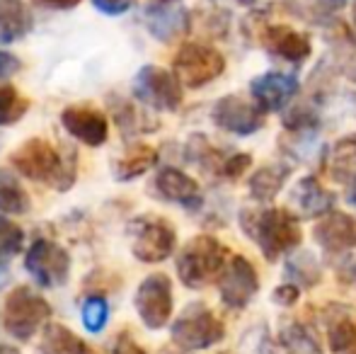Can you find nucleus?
<instances>
[{
  "label": "nucleus",
  "mask_w": 356,
  "mask_h": 354,
  "mask_svg": "<svg viewBox=\"0 0 356 354\" xmlns=\"http://www.w3.org/2000/svg\"><path fill=\"white\" fill-rule=\"evenodd\" d=\"M330 172L334 179H356V138H344L334 146L330 156Z\"/></svg>",
  "instance_id": "29"
},
{
  "label": "nucleus",
  "mask_w": 356,
  "mask_h": 354,
  "mask_svg": "<svg viewBox=\"0 0 356 354\" xmlns=\"http://www.w3.org/2000/svg\"><path fill=\"white\" fill-rule=\"evenodd\" d=\"M155 189H158L160 199L179 204V207L189 209V211H197L204 204L197 179L189 177L187 172L177 170V168H160L158 175H155Z\"/></svg>",
  "instance_id": "15"
},
{
  "label": "nucleus",
  "mask_w": 356,
  "mask_h": 354,
  "mask_svg": "<svg viewBox=\"0 0 356 354\" xmlns=\"http://www.w3.org/2000/svg\"><path fill=\"white\" fill-rule=\"evenodd\" d=\"M155 163H158V151L145 143H138V146H131L122 158L117 161V168H114V175L122 182H129V179L141 177L143 172L153 170Z\"/></svg>",
  "instance_id": "23"
},
{
  "label": "nucleus",
  "mask_w": 356,
  "mask_h": 354,
  "mask_svg": "<svg viewBox=\"0 0 356 354\" xmlns=\"http://www.w3.org/2000/svg\"><path fill=\"white\" fill-rule=\"evenodd\" d=\"M225 58L207 44H184L175 56V78L184 88H204L223 73Z\"/></svg>",
  "instance_id": "9"
},
{
  "label": "nucleus",
  "mask_w": 356,
  "mask_h": 354,
  "mask_svg": "<svg viewBox=\"0 0 356 354\" xmlns=\"http://www.w3.org/2000/svg\"><path fill=\"white\" fill-rule=\"evenodd\" d=\"M109 354H145V350L129 335V332H122V335H117V340L112 342Z\"/></svg>",
  "instance_id": "34"
},
{
  "label": "nucleus",
  "mask_w": 356,
  "mask_h": 354,
  "mask_svg": "<svg viewBox=\"0 0 356 354\" xmlns=\"http://www.w3.org/2000/svg\"><path fill=\"white\" fill-rule=\"evenodd\" d=\"M0 146H3V141H0Z\"/></svg>",
  "instance_id": "45"
},
{
  "label": "nucleus",
  "mask_w": 356,
  "mask_h": 354,
  "mask_svg": "<svg viewBox=\"0 0 356 354\" xmlns=\"http://www.w3.org/2000/svg\"><path fill=\"white\" fill-rule=\"evenodd\" d=\"M243 231L259 246L262 255L269 262H277L282 255H289L300 243L298 218L284 209H248L240 214Z\"/></svg>",
  "instance_id": "2"
},
{
  "label": "nucleus",
  "mask_w": 356,
  "mask_h": 354,
  "mask_svg": "<svg viewBox=\"0 0 356 354\" xmlns=\"http://www.w3.org/2000/svg\"><path fill=\"white\" fill-rule=\"evenodd\" d=\"M109 323V303L104 296H88L83 303V325L88 332L97 335Z\"/></svg>",
  "instance_id": "31"
},
{
  "label": "nucleus",
  "mask_w": 356,
  "mask_h": 354,
  "mask_svg": "<svg viewBox=\"0 0 356 354\" xmlns=\"http://www.w3.org/2000/svg\"><path fill=\"white\" fill-rule=\"evenodd\" d=\"M334 197L323 189V184L315 177H305L296 184L293 194H291V207L296 209V214L303 218H315L325 216V214L332 211Z\"/></svg>",
  "instance_id": "18"
},
{
  "label": "nucleus",
  "mask_w": 356,
  "mask_h": 354,
  "mask_svg": "<svg viewBox=\"0 0 356 354\" xmlns=\"http://www.w3.org/2000/svg\"><path fill=\"white\" fill-rule=\"evenodd\" d=\"M0 354H19V350L13 345H0Z\"/></svg>",
  "instance_id": "39"
},
{
  "label": "nucleus",
  "mask_w": 356,
  "mask_h": 354,
  "mask_svg": "<svg viewBox=\"0 0 356 354\" xmlns=\"http://www.w3.org/2000/svg\"><path fill=\"white\" fill-rule=\"evenodd\" d=\"M177 3H179V0H177Z\"/></svg>",
  "instance_id": "46"
},
{
  "label": "nucleus",
  "mask_w": 356,
  "mask_h": 354,
  "mask_svg": "<svg viewBox=\"0 0 356 354\" xmlns=\"http://www.w3.org/2000/svg\"><path fill=\"white\" fill-rule=\"evenodd\" d=\"M24 269L42 289L63 287L71 277V255L49 238H39L24 255Z\"/></svg>",
  "instance_id": "7"
},
{
  "label": "nucleus",
  "mask_w": 356,
  "mask_h": 354,
  "mask_svg": "<svg viewBox=\"0 0 356 354\" xmlns=\"http://www.w3.org/2000/svg\"><path fill=\"white\" fill-rule=\"evenodd\" d=\"M51 313V303L39 291H34L32 287H15L5 296L3 325L10 337L27 342L47 325Z\"/></svg>",
  "instance_id": "4"
},
{
  "label": "nucleus",
  "mask_w": 356,
  "mask_h": 354,
  "mask_svg": "<svg viewBox=\"0 0 356 354\" xmlns=\"http://www.w3.org/2000/svg\"><path fill=\"white\" fill-rule=\"evenodd\" d=\"M32 211V199L17 175L0 168V214L3 216H24Z\"/></svg>",
  "instance_id": "22"
},
{
  "label": "nucleus",
  "mask_w": 356,
  "mask_h": 354,
  "mask_svg": "<svg viewBox=\"0 0 356 354\" xmlns=\"http://www.w3.org/2000/svg\"><path fill=\"white\" fill-rule=\"evenodd\" d=\"M286 279L298 289H310L320 282V265L310 252H298L286 262Z\"/></svg>",
  "instance_id": "26"
},
{
  "label": "nucleus",
  "mask_w": 356,
  "mask_h": 354,
  "mask_svg": "<svg viewBox=\"0 0 356 354\" xmlns=\"http://www.w3.org/2000/svg\"><path fill=\"white\" fill-rule=\"evenodd\" d=\"M145 27L160 42H175L189 29V13L177 0H153L145 8Z\"/></svg>",
  "instance_id": "14"
},
{
  "label": "nucleus",
  "mask_w": 356,
  "mask_h": 354,
  "mask_svg": "<svg viewBox=\"0 0 356 354\" xmlns=\"http://www.w3.org/2000/svg\"><path fill=\"white\" fill-rule=\"evenodd\" d=\"M344 354H356V347H352V350H347V352H344Z\"/></svg>",
  "instance_id": "42"
},
{
  "label": "nucleus",
  "mask_w": 356,
  "mask_h": 354,
  "mask_svg": "<svg viewBox=\"0 0 356 354\" xmlns=\"http://www.w3.org/2000/svg\"><path fill=\"white\" fill-rule=\"evenodd\" d=\"M315 241L327 252H347L356 248V218L347 214H325L315 228Z\"/></svg>",
  "instance_id": "17"
},
{
  "label": "nucleus",
  "mask_w": 356,
  "mask_h": 354,
  "mask_svg": "<svg viewBox=\"0 0 356 354\" xmlns=\"http://www.w3.org/2000/svg\"><path fill=\"white\" fill-rule=\"evenodd\" d=\"M259 289V279L254 272L252 262L243 255H233L225 262L223 272L218 277V291L220 301L233 311H243L245 306H250V301L254 298Z\"/></svg>",
  "instance_id": "11"
},
{
  "label": "nucleus",
  "mask_w": 356,
  "mask_h": 354,
  "mask_svg": "<svg viewBox=\"0 0 356 354\" xmlns=\"http://www.w3.org/2000/svg\"><path fill=\"white\" fill-rule=\"evenodd\" d=\"M354 32H356V13H354Z\"/></svg>",
  "instance_id": "43"
},
{
  "label": "nucleus",
  "mask_w": 356,
  "mask_h": 354,
  "mask_svg": "<svg viewBox=\"0 0 356 354\" xmlns=\"http://www.w3.org/2000/svg\"><path fill=\"white\" fill-rule=\"evenodd\" d=\"M327 342L334 354H344L356 347V323L347 313H337L327 321Z\"/></svg>",
  "instance_id": "27"
},
{
  "label": "nucleus",
  "mask_w": 356,
  "mask_h": 354,
  "mask_svg": "<svg viewBox=\"0 0 356 354\" xmlns=\"http://www.w3.org/2000/svg\"><path fill=\"white\" fill-rule=\"evenodd\" d=\"M136 3H138V0H92L95 8H97L102 15H109V17L129 13V10H131Z\"/></svg>",
  "instance_id": "32"
},
{
  "label": "nucleus",
  "mask_w": 356,
  "mask_h": 354,
  "mask_svg": "<svg viewBox=\"0 0 356 354\" xmlns=\"http://www.w3.org/2000/svg\"><path fill=\"white\" fill-rule=\"evenodd\" d=\"M279 345L284 354H323V347L315 340V335L303 325V323H286L279 332Z\"/></svg>",
  "instance_id": "25"
},
{
  "label": "nucleus",
  "mask_w": 356,
  "mask_h": 354,
  "mask_svg": "<svg viewBox=\"0 0 356 354\" xmlns=\"http://www.w3.org/2000/svg\"><path fill=\"white\" fill-rule=\"evenodd\" d=\"M238 3H250V0H238Z\"/></svg>",
  "instance_id": "44"
},
{
  "label": "nucleus",
  "mask_w": 356,
  "mask_h": 354,
  "mask_svg": "<svg viewBox=\"0 0 356 354\" xmlns=\"http://www.w3.org/2000/svg\"><path fill=\"white\" fill-rule=\"evenodd\" d=\"M19 68H22L19 58L15 56V54L3 51V49H0V81H5V78L15 76V73H17Z\"/></svg>",
  "instance_id": "35"
},
{
  "label": "nucleus",
  "mask_w": 356,
  "mask_h": 354,
  "mask_svg": "<svg viewBox=\"0 0 356 354\" xmlns=\"http://www.w3.org/2000/svg\"><path fill=\"white\" fill-rule=\"evenodd\" d=\"M264 47L272 54L286 58V61L300 63L310 56L313 47H310V39L300 32H293L291 27H284V24H274L264 32Z\"/></svg>",
  "instance_id": "19"
},
{
  "label": "nucleus",
  "mask_w": 356,
  "mask_h": 354,
  "mask_svg": "<svg viewBox=\"0 0 356 354\" xmlns=\"http://www.w3.org/2000/svg\"><path fill=\"white\" fill-rule=\"evenodd\" d=\"M29 99L19 95L17 88L0 86V127H13L27 114Z\"/></svg>",
  "instance_id": "30"
},
{
  "label": "nucleus",
  "mask_w": 356,
  "mask_h": 354,
  "mask_svg": "<svg viewBox=\"0 0 356 354\" xmlns=\"http://www.w3.org/2000/svg\"><path fill=\"white\" fill-rule=\"evenodd\" d=\"M250 163H252V158L250 156H245V153H235V156H230L228 161L223 163L220 170H223L225 177H240L250 168Z\"/></svg>",
  "instance_id": "33"
},
{
  "label": "nucleus",
  "mask_w": 356,
  "mask_h": 354,
  "mask_svg": "<svg viewBox=\"0 0 356 354\" xmlns=\"http://www.w3.org/2000/svg\"><path fill=\"white\" fill-rule=\"evenodd\" d=\"M305 3L315 5V15H327V13H337L339 8H344V0H305Z\"/></svg>",
  "instance_id": "37"
},
{
  "label": "nucleus",
  "mask_w": 356,
  "mask_h": 354,
  "mask_svg": "<svg viewBox=\"0 0 356 354\" xmlns=\"http://www.w3.org/2000/svg\"><path fill=\"white\" fill-rule=\"evenodd\" d=\"M134 306L138 311V318L148 330H163L172 318L175 298H172V282L168 274L155 272L148 274L136 289Z\"/></svg>",
  "instance_id": "8"
},
{
  "label": "nucleus",
  "mask_w": 356,
  "mask_h": 354,
  "mask_svg": "<svg viewBox=\"0 0 356 354\" xmlns=\"http://www.w3.org/2000/svg\"><path fill=\"white\" fill-rule=\"evenodd\" d=\"M61 124L73 138L90 148H99L109 138V122L99 109L88 104H71L61 112Z\"/></svg>",
  "instance_id": "13"
},
{
  "label": "nucleus",
  "mask_w": 356,
  "mask_h": 354,
  "mask_svg": "<svg viewBox=\"0 0 356 354\" xmlns=\"http://www.w3.org/2000/svg\"><path fill=\"white\" fill-rule=\"evenodd\" d=\"M160 354H177V352H172V350H163ZM182 354H184V352H182Z\"/></svg>",
  "instance_id": "41"
},
{
  "label": "nucleus",
  "mask_w": 356,
  "mask_h": 354,
  "mask_svg": "<svg viewBox=\"0 0 356 354\" xmlns=\"http://www.w3.org/2000/svg\"><path fill=\"white\" fill-rule=\"evenodd\" d=\"M349 202L356 207V179H354V184H352V192H349Z\"/></svg>",
  "instance_id": "40"
},
{
  "label": "nucleus",
  "mask_w": 356,
  "mask_h": 354,
  "mask_svg": "<svg viewBox=\"0 0 356 354\" xmlns=\"http://www.w3.org/2000/svg\"><path fill=\"white\" fill-rule=\"evenodd\" d=\"M228 262V250L213 236H197L179 250L177 274L187 289H204L218 282Z\"/></svg>",
  "instance_id": "3"
},
{
  "label": "nucleus",
  "mask_w": 356,
  "mask_h": 354,
  "mask_svg": "<svg viewBox=\"0 0 356 354\" xmlns=\"http://www.w3.org/2000/svg\"><path fill=\"white\" fill-rule=\"evenodd\" d=\"M24 248V231L15 221L0 214V274L8 269L10 260L17 257Z\"/></svg>",
  "instance_id": "28"
},
{
  "label": "nucleus",
  "mask_w": 356,
  "mask_h": 354,
  "mask_svg": "<svg viewBox=\"0 0 356 354\" xmlns=\"http://www.w3.org/2000/svg\"><path fill=\"white\" fill-rule=\"evenodd\" d=\"M298 293H300V289L298 287H293V284H282V287L274 291V301L279 303V306H293L296 301H298Z\"/></svg>",
  "instance_id": "36"
},
{
  "label": "nucleus",
  "mask_w": 356,
  "mask_h": 354,
  "mask_svg": "<svg viewBox=\"0 0 356 354\" xmlns=\"http://www.w3.org/2000/svg\"><path fill=\"white\" fill-rule=\"evenodd\" d=\"M170 335H172V342L179 352H204L223 340L225 325L209 306L189 303L172 323Z\"/></svg>",
  "instance_id": "5"
},
{
  "label": "nucleus",
  "mask_w": 356,
  "mask_h": 354,
  "mask_svg": "<svg viewBox=\"0 0 356 354\" xmlns=\"http://www.w3.org/2000/svg\"><path fill=\"white\" fill-rule=\"evenodd\" d=\"M286 179H289V168L274 163V166L262 168L250 177V192L257 202H272L279 194V189L284 187Z\"/></svg>",
  "instance_id": "24"
},
{
  "label": "nucleus",
  "mask_w": 356,
  "mask_h": 354,
  "mask_svg": "<svg viewBox=\"0 0 356 354\" xmlns=\"http://www.w3.org/2000/svg\"><path fill=\"white\" fill-rule=\"evenodd\" d=\"M134 97L153 109L175 112L182 104V86L172 71L163 66H143L134 78Z\"/></svg>",
  "instance_id": "10"
},
{
  "label": "nucleus",
  "mask_w": 356,
  "mask_h": 354,
  "mask_svg": "<svg viewBox=\"0 0 356 354\" xmlns=\"http://www.w3.org/2000/svg\"><path fill=\"white\" fill-rule=\"evenodd\" d=\"M213 122L223 131L250 136L264 124V112L254 102L240 97V95H228V97H220L213 104Z\"/></svg>",
  "instance_id": "12"
},
{
  "label": "nucleus",
  "mask_w": 356,
  "mask_h": 354,
  "mask_svg": "<svg viewBox=\"0 0 356 354\" xmlns=\"http://www.w3.org/2000/svg\"><path fill=\"white\" fill-rule=\"evenodd\" d=\"M39 354H95V352L68 325L47 323L42 332V342H39Z\"/></svg>",
  "instance_id": "21"
},
{
  "label": "nucleus",
  "mask_w": 356,
  "mask_h": 354,
  "mask_svg": "<svg viewBox=\"0 0 356 354\" xmlns=\"http://www.w3.org/2000/svg\"><path fill=\"white\" fill-rule=\"evenodd\" d=\"M37 3L51 10H73L80 5V0H37Z\"/></svg>",
  "instance_id": "38"
},
{
  "label": "nucleus",
  "mask_w": 356,
  "mask_h": 354,
  "mask_svg": "<svg viewBox=\"0 0 356 354\" xmlns=\"http://www.w3.org/2000/svg\"><path fill=\"white\" fill-rule=\"evenodd\" d=\"M34 27V17L22 0H0V47L24 39Z\"/></svg>",
  "instance_id": "20"
},
{
  "label": "nucleus",
  "mask_w": 356,
  "mask_h": 354,
  "mask_svg": "<svg viewBox=\"0 0 356 354\" xmlns=\"http://www.w3.org/2000/svg\"><path fill=\"white\" fill-rule=\"evenodd\" d=\"M250 90H252L254 104L262 112H277V109H284L291 97L298 92V78L289 73H264L254 78Z\"/></svg>",
  "instance_id": "16"
},
{
  "label": "nucleus",
  "mask_w": 356,
  "mask_h": 354,
  "mask_svg": "<svg viewBox=\"0 0 356 354\" xmlns=\"http://www.w3.org/2000/svg\"><path fill=\"white\" fill-rule=\"evenodd\" d=\"M129 236H131V252L136 260L145 265H158L165 262L175 252L177 246V233L172 223L158 216H138L129 223Z\"/></svg>",
  "instance_id": "6"
},
{
  "label": "nucleus",
  "mask_w": 356,
  "mask_h": 354,
  "mask_svg": "<svg viewBox=\"0 0 356 354\" xmlns=\"http://www.w3.org/2000/svg\"><path fill=\"white\" fill-rule=\"evenodd\" d=\"M13 168L22 177L49 184L56 192H68L78 175V156L73 148H56L47 138H29L10 156Z\"/></svg>",
  "instance_id": "1"
}]
</instances>
